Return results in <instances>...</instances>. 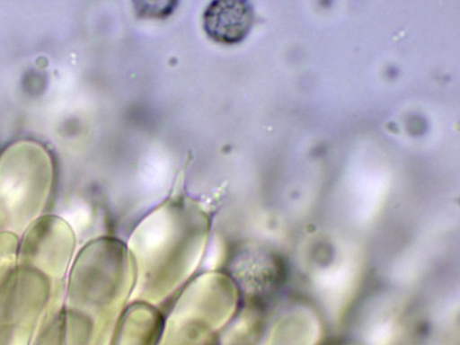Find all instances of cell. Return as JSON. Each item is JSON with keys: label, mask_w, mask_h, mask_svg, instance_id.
I'll return each mask as SVG.
<instances>
[{"label": "cell", "mask_w": 460, "mask_h": 345, "mask_svg": "<svg viewBox=\"0 0 460 345\" xmlns=\"http://www.w3.org/2000/svg\"><path fill=\"white\" fill-rule=\"evenodd\" d=\"M252 22V9L244 1H215L203 16L208 35L226 44L241 41L248 34Z\"/></svg>", "instance_id": "obj_1"}, {"label": "cell", "mask_w": 460, "mask_h": 345, "mask_svg": "<svg viewBox=\"0 0 460 345\" xmlns=\"http://www.w3.org/2000/svg\"><path fill=\"white\" fill-rule=\"evenodd\" d=\"M63 217L75 231L84 229L89 221L88 212L81 207L71 208L65 211Z\"/></svg>", "instance_id": "obj_3"}, {"label": "cell", "mask_w": 460, "mask_h": 345, "mask_svg": "<svg viewBox=\"0 0 460 345\" xmlns=\"http://www.w3.org/2000/svg\"><path fill=\"white\" fill-rule=\"evenodd\" d=\"M138 6L137 7L139 10L141 14L150 15V16H162L164 14H168L173 8L175 4L174 2H137Z\"/></svg>", "instance_id": "obj_2"}]
</instances>
